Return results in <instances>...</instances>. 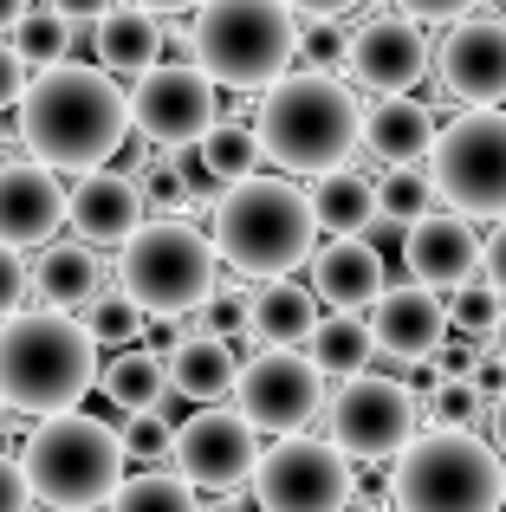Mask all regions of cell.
Returning <instances> with one entry per match:
<instances>
[{
    "instance_id": "e575fe53",
    "label": "cell",
    "mask_w": 506,
    "mask_h": 512,
    "mask_svg": "<svg viewBox=\"0 0 506 512\" xmlns=\"http://www.w3.org/2000/svg\"><path fill=\"white\" fill-rule=\"evenodd\" d=\"M85 325H91V338L98 344H137L143 338V305L130 299V292H98V305L85 312Z\"/></svg>"
},
{
    "instance_id": "4fadbf2b",
    "label": "cell",
    "mask_w": 506,
    "mask_h": 512,
    "mask_svg": "<svg viewBox=\"0 0 506 512\" xmlns=\"http://www.w3.org/2000/svg\"><path fill=\"white\" fill-rule=\"evenodd\" d=\"M260 428L247 422L241 409H195L189 422L176 428V474L202 493H234L253 480L260 467Z\"/></svg>"
},
{
    "instance_id": "603a6c76",
    "label": "cell",
    "mask_w": 506,
    "mask_h": 512,
    "mask_svg": "<svg viewBox=\"0 0 506 512\" xmlns=\"http://www.w3.org/2000/svg\"><path fill=\"white\" fill-rule=\"evenodd\" d=\"M91 46H98V59L111 65V72H150L156 59H163V13H150V7H137V0H130V7H104L98 20H91Z\"/></svg>"
},
{
    "instance_id": "ba28073f",
    "label": "cell",
    "mask_w": 506,
    "mask_h": 512,
    "mask_svg": "<svg viewBox=\"0 0 506 512\" xmlns=\"http://www.w3.org/2000/svg\"><path fill=\"white\" fill-rule=\"evenodd\" d=\"M215 260H221L215 240H202L195 227L143 221L124 240V253H117V279H124V292L143 312H182L189 318L215 292Z\"/></svg>"
},
{
    "instance_id": "83f0119b",
    "label": "cell",
    "mask_w": 506,
    "mask_h": 512,
    "mask_svg": "<svg viewBox=\"0 0 506 512\" xmlns=\"http://www.w3.org/2000/svg\"><path fill=\"white\" fill-rule=\"evenodd\" d=\"M104 396H111V409H163V396H169V363L156 357L150 344H124L111 363H104Z\"/></svg>"
},
{
    "instance_id": "ee69618b",
    "label": "cell",
    "mask_w": 506,
    "mask_h": 512,
    "mask_svg": "<svg viewBox=\"0 0 506 512\" xmlns=\"http://www.w3.org/2000/svg\"><path fill=\"white\" fill-rule=\"evenodd\" d=\"M33 506V487H26L20 454H0V512H26Z\"/></svg>"
},
{
    "instance_id": "3957f363",
    "label": "cell",
    "mask_w": 506,
    "mask_h": 512,
    "mask_svg": "<svg viewBox=\"0 0 506 512\" xmlns=\"http://www.w3.org/2000/svg\"><path fill=\"white\" fill-rule=\"evenodd\" d=\"M98 383V338L85 318L59 312H7L0 325V402L13 415H59L78 409Z\"/></svg>"
},
{
    "instance_id": "ac0fdd59",
    "label": "cell",
    "mask_w": 506,
    "mask_h": 512,
    "mask_svg": "<svg viewBox=\"0 0 506 512\" xmlns=\"http://www.w3.org/2000/svg\"><path fill=\"white\" fill-rule=\"evenodd\" d=\"M448 338V305L435 299L429 286L403 279V286H383V299L370 305V344H377L383 363H416L435 357V344Z\"/></svg>"
},
{
    "instance_id": "2e32d148",
    "label": "cell",
    "mask_w": 506,
    "mask_h": 512,
    "mask_svg": "<svg viewBox=\"0 0 506 512\" xmlns=\"http://www.w3.org/2000/svg\"><path fill=\"white\" fill-rule=\"evenodd\" d=\"M344 72L357 78L364 91H416L422 78L435 72V52H429V39L416 33V20H364L351 33V46H344Z\"/></svg>"
},
{
    "instance_id": "e0dca14e",
    "label": "cell",
    "mask_w": 506,
    "mask_h": 512,
    "mask_svg": "<svg viewBox=\"0 0 506 512\" xmlns=\"http://www.w3.org/2000/svg\"><path fill=\"white\" fill-rule=\"evenodd\" d=\"M403 266L416 286L429 292H455L468 279H481V240H474L468 214H416L403 234Z\"/></svg>"
},
{
    "instance_id": "8992f818",
    "label": "cell",
    "mask_w": 506,
    "mask_h": 512,
    "mask_svg": "<svg viewBox=\"0 0 506 512\" xmlns=\"http://www.w3.org/2000/svg\"><path fill=\"white\" fill-rule=\"evenodd\" d=\"M189 59L228 91H260L299 59V13L286 0H202L189 20Z\"/></svg>"
},
{
    "instance_id": "1f68e13d",
    "label": "cell",
    "mask_w": 506,
    "mask_h": 512,
    "mask_svg": "<svg viewBox=\"0 0 506 512\" xmlns=\"http://www.w3.org/2000/svg\"><path fill=\"white\" fill-rule=\"evenodd\" d=\"M7 39L26 52V65H59L65 52L78 46V26H72V20H59L52 7H26V13H20V26H13Z\"/></svg>"
},
{
    "instance_id": "816d5d0a",
    "label": "cell",
    "mask_w": 506,
    "mask_h": 512,
    "mask_svg": "<svg viewBox=\"0 0 506 512\" xmlns=\"http://www.w3.org/2000/svg\"><path fill=\"white\" fill-rule=\"evenodd\" d=\"M46 7L59 13V20H72V26H91L104 7H111V0H46Z\"/></svg>"
},
{
    "instance_id": "8d00e7d4",
    "label": "cell",
    "mask_w": 506,
    "mask_h": 512,
    "mask_svg": "<svg viewBox=\"0 0 506 512\" xmlns=\"http://www.w3.org/2000/svg\"><path fill=\"white\" fill-rule=\"evenodd\" d=\"M500 292L487 286V279H468V286H455V305H448V325L455 331H468V338H494V325H500Z\"/></svg>"
},
{
    "instance_id": "b9f144b4",
    "label": "cell",
    "mask_w": 506,
    "mask_h": 512,
    "mask_svg": "<svg viewBox=\"0 0 506 512\" xmlns=\"http://www.w3.org/2000/svg\"><path fill=\"white\" fill-rule=\"evenodd\" d=\"M182 338H189V325H182V312H143V344L156 350V357H176Z\"/></svg>"
},
{
    "instance_id": "cb8c5ba5",
    "label": "cell",
    "mask_w": 506,
    "mask_h": 512,
    "mask_svg": "<svg viewBox=\"0 0 506 512\" xmlns=\"http://www.w3.org/2000/svg\"><path fill=\"white\" fill-rule=\"evenodd\" d=\"M234 376H241V357H234L228 338H202V331H189L182 350L169 357V389H176L182 402H221V396H234Z\"/></svg>"
},
{
    "instance_id": "ab89813d",
    "label": "cell",
    "mask_w": 506,
    "mask_h": 512,
    "mask_svg": "<svg viewBox=\"0 0 506 512\" xmlns=\"http://www.w3.org/2000/svg\"><path fill=\"white\" fill-rule=\"evenodd\" d=\"M137 188H143V201H150V208H189V182L176 175V163H143Z\"/></svg>"
},
{
    "instance_id": "30bf717a",
    "label": "cell",
    "mask_w": 506,
    "mask_h": 512,
    "mask_svg": "<svg viewBox=\"0 0 506 512\" xmlns=\"http://www.w3.org/2000/svg\"><path fill=\"white\" fill-rule=\"evenodd\" d=\"M331 448L351 461H396L422 428V402L409 383H390L377 370H357L338 383V396L325 402Z\"/></svg>"
},
{
    "instance_id": "277c9868",
    "label": "cell",
    "mask_w": 506,
    "mask_h": 512,
    "mask_svg": "<svg viewBox=\"0 0 506 512\" xmlns=\"http://www.w3.org/2000/svg\"><path fill=\"white\" fill-rule=\"evenodd\" d=\"M215 253L241 279H286L292 266H305V253H318V221L312 195L292 175H247V182L221 188L215 201Z\"/></svg>"
},
{
    "instance_id": "f546056e",
    "label": "cell",
    "mask_w": 506,
    "mask_h": 512,
    "mask_svg": "<svg viewBox=\"0 0 506 512\" xmlns=\"http://www.w3.org/2000/svg\"><path fill=\"white\" fill-rule=\"evenodd\" d=\"M111 512H202L195 487L182 474H163V467H143V474L117 480V493L104 500Z\"/></svg>"
},
{
    "instance_id": "d590c367",
    "label": "cell",
    "mask_w": 506,
    "mask_h": 512,
    "mask_svg": "<svg viewBox=\"0 0 506 512\" xmlns=\"http://www.w3.org/2000/svg\"><path fill=\"white\" fill-rule=\"evenodd\" d=\"M422 415H435L442 428H474L487 415V396L474 389V376H442V383H435V396L422 402Z\"/></svg>"
},
{
    "instance_id": "db71d44e",
    "label": "cell",
    "mask_w": 506,
    "mask_h": 512,
    "mask_svg": "<svg viewBox=\"0 0 506 512\" xmlns=\"http://www.w3.org/2000/svg\"><path fill=\"white\" fill-rule=\"evenodd\" d=\"M33 7V0H0V33H13V26H20V13Z\"/></svg>"
},
{
    "instance_id": "4316f807",
    "label": "cell",
    "mask_w": 506,
    "mask_h": 512,
    "mask_svg": "<svg viewBox=\"0 0 506 512\" xmlns=\"http://www.w3.org/2000/svg\"><path fill=\"white\" fill-rule=\"evenodd\" d=\"M318 325V292L292 286V279H266L253 292V338L260 344H292L299 350Z\"/></svg>"
},
{
    "instance_id": "5bb4252c",
    "label": "cell",
    "mask_w": 506,
    "mask_h": 512,
    "mask_svg": "<svg viewBox=\"0 0 506 512\" xmlns=\"http://www.w3.org/2000/svg\"><path fill=\"white\" fill-rule=\"evenodd\" d=\"M215 124V78L202 65H163L137 72V91H130V130H143L150 143H195Z\"/></svg>"
},
{
    "instance_id": "7a4b0ae2",
    "label": "cell",
    "mask_w": 506,
    "mask_h": 512,
    "mask_svg": "<svg viewBox=\"0 0 506 512\" xmlns=\"http://www.w3.org/2000/svg\"><path fill=\"white\" fill-rule=\"evenodd\" d=\"M253 137H260L266 163H279L286 175H331L364 143V104L331 72H312V65L305 72H279L260 98Z\"/></svg>"
},
{
    "instance_id": "d6986e66",
    "label": "cell",
    "mask_w": 506,
    "mask_h": 512,
    "mask_svg": "<svg viewBox=\"0 0 506 512\" xmlns=\"http://www.w3.org/2000/svg\"><path fill=\"white\" fill-rule=\"evenodd\" d=\"M143 208H150L143 188L117 169H85L78 188L65 195V221H72V234L85 240V247H124L143 227Z\"/></svg>"
},
{
    "instance_id": "836d02e7",
    "label": "cell",
    "mask_w": 506,
    "mask_h": 512,
    "mask_svg": "<svg viewBox=\"0 0 506 512\" xmlns=\"http://www.w3.org/2000/svg\"><path fill=\"white\" fill-rule=\"evenodd\" d=\"M117 435H124V461H143V467H169L176 461V428H169L163 409H130Z\"/></svg>"
},
{
    "instance_id": "7dc6e473",
    "label": "cell",
    "mask_w": 506,
    "mask_h": 512,
    "mask_svg": "<svg viewBox=\"0 0 506 512\" xmlns=\"http://www.w3.org/2000/svg\"><path fill=\"white\" fill-rule=\"evenodd\" d=\"M481 279L506 299V214H500V227H494V240L481 247Z\"/></svg>"
},
{
    "instance_id": "f5cc1de1",
    "label": "cell",
    "mask_w": 506,
    "mask_h": 512,
    "mask_svg": "<svg viewBox=\"0 0 506 512\" xmlns=\"http://www.w3.org/2000/svg\"><path fill=\"white\" fill-rule=\"evenodd\" d=\"M487 435H494V448L506 454V396H494V402H487Z\"/></svg>"
},
{
    "instance_id": "f6af8a7d",
    "label": "cell",
    "mask_w": 506,
    "mask_h": 512,
    "mask_svg": "<svg viewBox=\"0 0 506 512\" xmlns=\"http://www.w3.org/2000/svg\"><path fill=\"white\" fill-rule=\"evenodd\" d=\"M169 163H176V175L182 182H189V195H215V175H208V163H202V143H176V156H169Z\"/></svg>"
},
{
    "instance_id": "6f0895ef",
    "label": "cell",
    "mask_w": 506,
    "mask_h": 512,
    "mask_svg": "<svg viewBox=\"0 0 506 512\" xmlns=\"http://www.w3.org/2000/svg\"><path fill=\"white\" fill-rule=\"evenodd\" d=\"M7 415H13V409H7V402H0V428H7Z\"/></svg>"
},
{
    "instance_id": "c3c4849f",
    "label": "cell",
    "mask_w": 506,
    "mask_h": 512,
    "mask_svg": "<svg viewBox=\"0 0 506 512\" xmlns=\"http://www.w3.org/2000/svg\"><path fill=\"white\" fill-rule=\"evenodd\" d=\"M474 389H481L487 402H494V396H506V357H500V350H487V357L474 363Z\"/></svg>"
},
{
    "instance_id": "d4e9b609",
    "label": "cell",
    "mask_w": 506,
    "mask_h": 512,
    "mask_svg": "<svg viewBox=\"0 0 506 512\" xmlns=\"http://www.w3.org/2000/svg\"><path fill=\"white\" fill-rule=\"evenodd\" d=\"M33 286L46 305H59V312H72V305H91L104 286V266L98 253L85 247V240H46V253H39L33 266Z\"/></svg>"
},
{
    "instance_id": "bcb514c9",
    "label": "cell",
    "mask_w": 506,
    "mask_h": 512,
    "mask_svg": "<svg viewBox=\"0 0 506 512\" xmlns=\"http://www.w3.org/2000/svg\"><path fill=\"white\" fill-rule=\"evenodd\" d=\"M396 7L409 13V20H422V26H455L468 7H481V0H396Z\"/></svg>"
},
{
    "instance_id": "7bdbcfd3",
    "label": "cell",
    "mask_w": 506,
    "mask_h": 512,
    "mask_svg": "<svg viewBox=\"0 0 506 512\" xmlns=\"http://www.w3.org/2000/svg\"><path fill=\"white\" fill-rule=\"evenodd\" d=\"M20 91H26V52L0 33V111H13V104H20Z\"/></svg>"
},
{
    "instance_id": "f907efd6",
    "label": "cell",
    "mask_w": 506,
    "mask_h": 512,
    "mask_svg": "<svg viewBox=\"0 0 506 512\" xmlns=\"http://www.w3.org/2000/svg\"><path fill=\"white\" fill-rule=\"evenodd\" d=\"M299 20H344V13L357 7V0H286Z\"/></svg>"
},
{
    "instance_id": "8fae6325",
    "label": "cell",
    "mask_w": 506,
    "mask_h": 512,
    "mask_svg": "<svg viewBox=\"0 0 506 512\" xmlns=\"http://www.w3.org/2000/svg\"><path fill=\"white\" fill-rule=\"evenodd\" d=\"M234 409L260 435H305L325 415V370L312 357H299L292 344H266L234 376Z\"/></svg>"
},
{
    "instance_id": "60d3db41",
    "label": "cell",
    "mask_w": 506,
    "mask_h": 512,
    "mask_svg": "<svg viewBox=\"0 0 506 512\" xmlns=\"http://www.w3.org/2000/svg\"><path fill=\"white\" fill-rule=\"evenodd\" d=\"M26 286H33V273H26L20 247H7V240H0V318H7V312H20Z\"/></svg>"
},
{
    "instance_id": "f35d334b",
    "label": "cell",
    "mask_w": 506,
    "mask_h": 512,
    "mask_svg": "<svg viewBox=\"0 0 506 512\" xmlns=\"http://www.w3.org/2000/svg\"><path fill=\"white\" fill-rule=\"evenodd\" d=\"M344 46H351V33H344L338 20H305L299 26V52L312 72H331V65H344Z\"/></svg>"
},
{
    "instance_id": "44dd1931",
    "label": "cell",
    "mask_w": 506,
    "mask_h": 512,
    "mask_svg": "<svg viewBox=\"0 0 506 512\" xmlns=\"http://www.w3.org/2000/svg\"><path fill=\"white\" fill-rule=\"evenodd\" d=\"M383 253L370 247L364 234L351 240H331V247L312 253V292L318 305H331V312H370V305L383 299Z\"/></svg>"
},
{
    "instance_id": "9c48e42d",
    "label": "cell",
    "mask_w": 506,
    "mask_h": 512,
    "mask_svg": "<svg viewBox=\"0 0 506 512\" xmlns=\"http://www.w3.org/2000/svg\"><path fill=\"white\" fill-rule=\"evenodd\" d=\"M435 201H448L468 221H500L506 214V111L474 104L448 130H435L429 150Z\"/></svg>"
},
{
    "instance_id": "484cf974",
    "label": "cell",
    "mask_w": 506,
    "mask_h": 512,
    "mask_svg": "<svg viewBox=\"0 0 506 512\" xmlns=\"http://www.w3.org/2000/svg\"><path fill=\"white\" fill-rule=\"evenodd\" d=\"M370 214H377V182H370V175H357L351 163L331 169V175H312V221H318V234L351 240V234L370 227Z\"/></svg>"
},
{
    "instance_id": "f1b7e54d",
    "label": "cell",
    "mask_w": 506,
    "mask_h": 512,
    "mask_svg": "<svg viewBox=\"0 0 506 512\" xmlns=\"http://www.w3.org/2000/svg\"><path fill=\"white\" fill-rule=\"evenodd\" d=\"M305 357L318 363L325 376H357L377 363V344H370V325L364 312H325L312 325V338H305Z\"/></svg>"
},
{
    "instance_id": "7c38bea8",
    "label": "cell",
    "mask_w": 506,
    "mask_h": 512,
    "mask_svg": "<svg viewBox=\"0 0 506 512\" xmlns=\"http://www.w3.org/2000/svg\"><path fill=\"white\" fill-rule=\"evenodd\" d=\"M260 512H344L351 506V454L312 435H279L253 467Z\"/></svg>"
},
{
    "instance_id": "9f6ffc18",
    "label": "cell",
    "mask_w": 506,
    "mask_h": 512,
    "mask_svg": "<svg viewBox=\"0 0 506 512\" xmlns=\"http://www.w3.org/2000/svg\"><path fill=\"white\" fill-rule=\"evenodd\" d=\"M494 350L506 357V312H500V325H494Z\"/></svg>"
},
{
    "instance_id": "52a82bcc",
    "label": "cell",
    "mask_w": 506,
    "mask_h": 512,
    "mask_svg": "<svg viewBox=\"0 0 506 512\" xmlns=\"http://www.w3.org/2000/svg\"><path fill=\"white\" fill-rule=\"evenodd\" d=\"M390 500H396V512H500L506 506L500 448H487L474 428L416 435L396 454Z\"/></svg>"
},
{
    "instance_id": "74e56055",
    "label": "cell",
    "mask_w": 506,
    "mask_h": 512,
    "mask_svg": "<svg viewBox=\"0 0 506 512\" xmlns=\"http://www.w3.org/2000/svg\"><path fill=\"white\" fill-rule=\"evenodd\" d=\"M189 331H202V338H241V331H253V299H241V292H208L202 305H195Z\"/></svg>"
},
{
    "instance_id": "4dcf8cb0",
    "label": "cell",
    "mask_w": 506,
    "mask_h": 512,
    "mask_svg": "<svg viewBox=\"0 0 506 512\" xmlns=\"http://www.w3.org/2000/svg\"><path fill=\"white\" fill-rule=\"evenodd\" d=\"M202 163H208V175H215L221 188H234V182H247V175H260V137H253L247 124H208L202 137Z\"/></svg>"
},
{
    "instance_id": "7402d4cb",
    "label": "cell",
    "mask_w": 506,
    "mask_h": 512,
    "mask_svg": "<svg viewBox=\"0 0 506 512\" xmlns=\"http://www.w3.org/2000/svg\"><path fill=\"white\" fill-rule=\"evenodd\" d=\"M364 150L377 156L383 169H396V163H429V150H435V117H429V104L403 98V91L377 98L364 111Z\"/></svg>"
},
{
    "instance_id": "ffe728a7",
    "label": "cell",
    "mask_w": 506,
    "mask_h": 512,
    "mask_svg": "<svg viewBox=\"0 0 506 512\" xmlns=\"http://www.w3.org/2000/svg\"><path fill=\"white\" fill-rule=\"evenodd\" d=\"M65 227V195L46 163H0V240L7 247H46Z\"/></svg>"
},
{
    "instance_id": "11a10c76",
    "label": "cell",
    "mask_w": 506,
    "mask_h": 512,
    "mask_svg": "<svg viewBox=\"0 0 506 512\" xmlns=\"http://www.w3.org/2000/svg\"><path fill=\"white\" fill-rule=\"evenodd\" d=\"M137 7H150V13H195L202 0H137Z\"/></svg>"
},
{
    "instance_id": "6da1fadb",
    "label": "cell",
    "mask_w": 506,
    "mask_h": 512,
    "mask_svg": "<svg viewBox=\"0 0 506 512\" xmlns=\"http://www.w3.org/2000/svg\"><path fill=\"white\" fill-rule=\"evenodd\" d=\"M13 111H20V143L33 150V163L65 175L104 169L130 137V91H117L98 65H39Z\"/></svg>"
},
{
    "instance_id": "9a60e30c",
    "label": "cell",
    "mask_w": 506,
    "mask_h": 512,
    "mask_svg": "<svg viewBox=\"0 0 506 512\" xmlns=\"http://www.w3.org/2000/svg\"><path fill=\"white\" fill-rule=\"evenodd\" d=\"M435 78H442V91L461 104V111L500 104L506 98V26L500 20H468V13H461V20L442 33V46H435Z\"/></svg>"
},
{
    "instance_id": "d6a6232c",
    "label": "cell",
    "mask_w": 506,
    "mask_h": 512,
    "mask_svg": "<svg viewBox=\"0 0 506 512\" xmlns=\"http://www.w3.org/2000/svg\"><path fill=\"white\" fill-rule=\"evenodd\" d=\"M429 201H435L429 169L396 163V169L377 175V214H390V221H416V214H429Z\"/></svg>"
},
{
    "instance_id": "681fc988",
    "label": "cell",
    "mask_w": 506,
    "mask_h": 512,
    "mask_svg": "<svg viewBox=\"0 0 506 512\" xmlns=\"http://www.w3.org/2000/svg\"><path fill=\"white\" fill-rule=\"evenodd\" d=\"M403 234H409V221H390V214H370V227H364V240L377 253H396V247H403Z\"/></svg>"
},
{
    "instance_id": "5b68a950",
    "label": "cell",
    "mask_w": 506,
    "mask_h": 512,
    "mask_svg": "<svg viewBox=\"0 0 506 512\" xmlns=\"http://www.w3.org/2000/svg\"><path fill=\"white\" fill-rule=\"evenodd\" d=\"M20 467L33 500H46L52 512H91L124 480V435L104 415H78V409L39 415L20 448Z\"/></svg>"
}]
</instances>
